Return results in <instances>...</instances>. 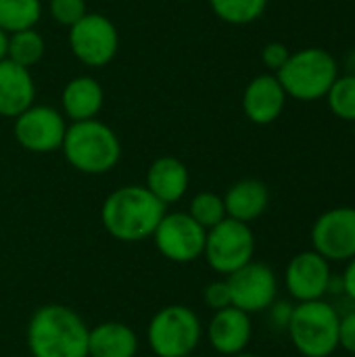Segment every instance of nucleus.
I'll return each mask as SVG.
<instances>
[{"mask_svg": "<svg viewBox=\"0 0 355 357\" xmlns=\"http://www.w3.org/2000/svg\"><path fill=\"white\" fill-rule=\"evenodd\" d=\"M90 326L63 303L40 305L25 328V343L31 357H88Z\"/></svg>", "mask_w": 355, "mask_h": 357, "instance_id": "obj_1", "label": "nucleus"}, {"mask_svg": "<svg viewBox=\"0 0 355 357\" xmlns=\"http://www.w3.org/2000/svg\"><path fill=\"white\" fill-rule=\"evenodd\" d=\"M165 211L167 207L144 184H126L107 195L100 222L115 241L142 243L153 236Z\"/></svg>", "mask_w": 355, "mask_h": 357, "instance_id": "obj_2", "label": "nucleus"}, {"mask_svg": "<svg viewBox=\"0 0 355 357\" xmlns=\"http://www.w3.org/2000/svg\"><path fill=\"white\" fill-rule=\"evenodd\" d=\"M61 153L69 167L86 176H103L121 161V140L117 132L100 119L73 121L67 126Z\"/></svg>", "mask_w": 355, "mask_h": 357, "instance_id": "obj_3", "label": "nucleus"}, {"mask_svg": "<svg viewBox=\"0 0 355 357\" xmlns=\"http://www.w3.org/2000/svg\"><path fill=\"white\" fill-rule=\"evenodd\" d=\"M276 77L287 96L301 102H312L328 94L333 82L339 77V63L328 50L308 46L291 52L287 63L276 71Z\"/></svg>", "mask_w": 355, "mask_h": 357, "instance_id": "obj_4", "label": "nucleus"}, {"mask_svg": "<svg viewBox=\"0 0 355 357\" xmlns=\"http://www.w3.org/2000/svg\"><path fill=\"white\" fill-rule=\"evenodd\" d=\"M339 322L341 316L324 299L303 301L293 307L287 333L303 357H328L339 349Z\"/></svg>", "mask_w": 355, "mask_h": 357, "instance_id": "obj_5", "label": "nucleus"}, {"mask_svg": "<svg viewBox=\"0 0 355 357\" xmlns=\"http://www.w3.org/2000/svg\"><path fill=\"white\" fill-rule=\"evenodd\" d=\"M205 328L199 314L188 305H165L155 312L146 326V343L153 356L184 357L195 354Z\"/></svg>", "mask_w": 355, "mask_h": 357, "instance_id": "obj_6", "label": "nucleus"}, {"mask_svg": "<svg viewBox=\"0 0 355 357\" xmlns=\"http://www.w3.org/2000/svg\"><path fill=\"white\" fill-rule=\"evenodd\" d=\"M253 255L255 234L249 224L226 218L218 226L207 230L203 257L216 274L226 278L253 261Z\"/></svg>", "mask_w": 355, "mask_h": 357, "instance_id": "obj_7", "label": "nucleus"}, {"mask_svg": "<svg viewBox=\"0 0 355 357\" xmlns=\"http://www.w3.org/2000/svg\"><path fill=\"white\" fill-rule=\"evenodd\" d=\"M71 54L90 69L107 67L119 50V31L115 23L100 13H86L75 25L69 27Z\"/></svg>", "mask_w": 355, "mask_h": 357, "instance_id": "obj_8", "label": "nucleus"}, {"mask_svg": "<svg viewBox=\"0 0 355 357\" xmlns=\"http://www.w3.org/2000/svg\"><path fill=\"white\" fill-rule=\"evenodd\" d=\"M13 134L17 144L36 155L61 151L69 121L50 105H31L13 119Z\"/></svg>", "mask_w": 355, "mask_h": 357, "instance_id": "obj_9", "label": "nucleus"}, {"mask_svg": "<svg viewBox=\"0 0 355 357\" xmlns=\"http://www.w3.org/2000/svg\"><path fill=\"white\" fill-rule=\"evenodd\" d=\"M207 230L186 211H165L153 232V243L161 257L172 264H192L203 257Z\"/></svg>", "mask_w": 355, "mask_h": 357, "instance_id": "obj_10", "label": "nucleus"}, {"mask_svg": "<svg viewBox=\"0 0 355 357\" xmlns=\"http://www.w3.org/2000/svg\"><path fill=\"white\" fill-rule=\"evenodd\" d=\"M232 305L249 316L266 312L278 297V278L274 270L262 261H249L241 270L226 276Z\"/></svg>", "mask_w": 355, "mask_h": 357, "instance_id": "obj_11", "label": "nucleus"}, {"mask_svg": "<svg viewBox=\"0 0 355 357\" xmlns=\"http://www.w3.org/2000/svg\"><path fill=\"white\" fill-rule=\"evenodd\" d=\"M312 245L328 261L355 257V207H333L312 226Z\"/></svg>", "mask_w": 355, "mask_h": 357, "instance_id": "obj_12", "label": "nucleus"}, {"mask_svg": "<svg viewBox=\"0 0 355 357\" xmlns=\"http://www.w3.org/2000/svg\"><path fill=\"white\" fill-rule=\"evenodd\" d=\"M285 287L287 293L297 301H318L324 299L333 289V272L331 261L320 253L301 251L297 253L285 270Z\"/></svg>", "mask_w": 355, "mask_h": 357, "instance_id": "obj_13", "label": "nucleus"}, {"mask_svg": "<svg viewBox=\"0 0 355 357\" xmlns=\"http://www.w3.org/2000/svg\"><path fill=\"white\" fill-rule=\"evenodd\" d=\"M205 337L211 349L220 356L230 357L243 354L247 351L253 337L251 316L234 305L213 312L211 320L205 326Z\"/></svg>", "mask_w": 355, "mask_h": 357, "instance_id": "obj_14", "label": "nucleus"}, {"mask_svg": "<svg viewBox=\"0 0 355 357\" xmlns=\"http://www.w3.org/2000/svg\"><path fill=\"white\" fill-rule=\"evenodd\" d=\"M287 98L276 73H262L255 75L243 92V113L255 126H270L282 115Z\"/></svg>", "mask_w": 355, "mask_h": 357, "instance_id": "obj_15", "label": "nucleus"}, {"mask_svg": "<svg viewBox=\"0 0 355 357\" xmlns=\"http://www.w3.org/2000/svg\"><path fill=\"white\" fill-rule=\"evenodd\" d=\"M144 186L167 207L180 203L190 186V174L184 161L178 157H157L144 176Z\"/></svg>", "mask_w": 355, "mask_h": 357, "instance_id": "obj_16", "label": "nucleus"}, {"mask_svg": "<svg viewBox=\"0 0 355 357\" xmlns=\"http://www.w3.org/2000/svg\"><path fill=\"white\" fill-rule=\"evenodd\" d=\"M105 105V90L92 75H75L61 90V113L69 123L96 119Z\"/></svg>", "mask_w": 355, "mask_h": 357, "instance_id": "obj_17", "label": "nucleus"}, {"mask_svg": "<svg viewBox=\"0 0 355 357\" xmlns=\"http://www.w3.org/2000/svg\"><path fill=\"white\" fill-rule=\"evenodd\" d=\"M36 100V82L31 69L8 59L0 61V117L15 119Z\"/></svg>", "mask_w": 355, "mask_h": 357, "instance_id": "obj_18", "label": "nucleus"}, {"mask_svg": "<svg viewBox=\"0 0 355 357\" xmlns=\"http://www.w3.org/2000/svg\"><path fill=\"white\" fill-rule=\"evenodd\" d=\"M138 349V335L126 322L107 320L90 328L88 357H136Z\"/></svg>", "mask_w": 355, "mask_h": 357, "instance_id": "obj_19", "label": "nucleus"}, {"mask_svg": "<svg viewBox=\"0 0 355 357\" xmlns=\"http://www.w3.org/2000/svg\"><path fill=\"white\" fill-rule=\"evenodd\" d=\"M224 205L228 218L251 224L266 213L270 205V190L257 178H243L226 190Z\"/></svg>", "mask_w": 355, "mask_h": 357, "instance_id": "obj_20", "label": "nucleus"}, {"mask_svg": "<svg viewBox=\"0 0 355 357\" xmlns=\"http://www.w3.org/2000/svg\"><path fill=\"white\" fill-rule=\"evenodd\" d=\"M44 52H46V40L36 27L8 33V44H6L8 61L31 69L42 61Z\"/></svg>", "mask_w": 355, "mask_h": 357, "instance_id": "obj_21", "label": "nucleus"}, {"mask_svg": "<svg viewBox=\"0 0 355 357\" xmlns=\"http://www.w3.org/2000/svg\"><path fill=\"white\" fill-rule=\"evenodd\" d=\"M44 13L42 0H0V27L6 33L31 29Z\"/></svg>", "mask_w": 355, "mask_h": 357, "instance_id": "obj_22", "label": "nucleus"}, {"mask_svg": "<svg viewBox=\"0 0 355 357\" xmlns=\"http://www.w3.org/2000/svg\"><path fill=\"white\" fill-rule=\"evenodd\" d=\"M209 6L228 25H249L266 13L268 0H209Z\"/></svg>", "mask_w": 355, "mask_h": 357, "instance_id": "obj_23", "label": "nucleus"}, {"mask_svg": "<svg viewBox=\"0 0 355 357\" xmlns=\"http://www.w3.org/2000/svg\"><path fill=\"white\" fill-rule=\"evenodd\" d=\"M199 226H203L205 230L218 226L222 220H226V205H224V197L211 190H203L197 192L190 203H188V211H186Z\"/></svg>", "mask_w": 355, "mask_h": 357, "instance_id": "obj_24", "label": "nucleus"}, {"mask_svg": "<svg viewBox=\"0 0 355 357\" xmlns=\"http://www.w3.org/2000/svg\"><path fill=\"white\" fill-rule=\"evenodd\" d=\"M328 100V107L331 111L343 119V121H355V75L352 73H345V75H339L328 94L324 96Z\"/></svg>", "mask_w": 355, "mask_h": 357, "instance_id": "obj_25", "label": "nucleus"}, {"mask_svg": "<svg viewBox=\"0 0 355 357\" xmlns=\"http://www.w3.org/2000/svg\"><path fill=\"white\" fill-rule=\"evenodd\" d=\"M48 13L59 25L71 27L88 13V6L86 0H48Z\"/></svg>", "mask_w": 355, "mask_h": 357, "instance_id": "obj_26", "label": "nucleus"}, {"mask_svg": "<svg viewBox=\"0 0 355 357\" xmlns=\"http://www.w3.org/2000/svg\"><path fill=\"white\" fill-rule=\"evenodd\" d=\"M203 303L211 310V312H220L232 305V295H230V287L226 278H218L213 282H209L203 289Z\"/></svg>", "mask_w": 355, "mask_h": 357, "instance_id": "obj_27", "label": "nucleus"}, {"mask_svg": "<svg viewBox=\"0 0 355 357\" xmlns=\"http://www.w3.org/2000/svg\"><path fill=\"white\" fill-rule=\"evenodd\" d=\"M291 56V50L287 48V44L282 42H268L264 48H262V63L270 69V71H278L287 59Z\"/></svg>", "mask_w": 355, "mask_h": 357, "instance_id": "obj_28", "label": "nucleus"}, {"mask_svg": "<svg viewBox=\"0 0 355 357\" xmlns=\"http://www.w3.org/2000/svg\"><path fill=\"white\" fill-rule=\"evenodd\" d=\"M339 347L355 356V312L341 316L339 322Z\"/></svg>", "mask_w": 355, "mask_h": 357, "instance_id": "obj_29", "label": "nucleus"}, {"mask_svg": "<svg viewBox=\"0 0 355 357\" xmlns=\"http://www.w3.org/2000/svg\"><path fill=\"white\" fill-rule=\"evenodd\" d=\"M293 303H289V301H274L266 312H268V316H270V322H272V326L274 328H280V331H287V326H289V322H291V316H293Z\"/></svg>", "mask_w": 355, "mask_h": 357, "instance_id": "obj_30", "label": "nucleus"}, {"mask_svg": "<svg viewBox=\"0 0 355 357\" xmlns=\"http://www.w3.org/2000/svg\"><path fill=\"white\" fill-rule=\"evenodd\" d=\"M341 287H343V293L355 303V257L349 259L345 266V272L341 276Z\"/></svg>", "mask_w": 355, "mask_h": 357, "instance_id": "obj_31", "label": "nucleus"}, {"mask_svg": "<svg viewBox=\"0 0 355 357\" xmlns=\"http://www.w3.org/2000/svg\"><path fill=\"white\" fill-rule=\"evenodd\" d=\"M6 44H8V33L0 27V61L6 59Z\"/></svg>", "mask_w": 355, "mask_h": 357, "instance_id": "obj_32", "label": "nucleus"}, {"mask_svg": "<svg viewBox=\"0 0 355 357\" xmlns=\"http://www.w3.org/2000/svg\"><path fill=\"white\" fill-rule=\"evenodd\" d=\"M347 65H349V73L352 75H355V50L347 56Z\"/></svg>", "mask_w": 355, "mask_h": 357, "instance_id": "obj_33", "label": "nucleus"}, {"mask_svg": "<svg viewBox=\"0 0 355 357\" xmlns=\"http://www.w3.org/2000/svg\"><path fill=\"white\" fill-rule=\"evenodd\" d=\"M230 357H259V356H253V354H247V351H243V354H236V356H230Z\"/></svg>", "mask_w": 355, "mask_h": 357, "instance_id": "obj_34", "label": "nucleus"}, {"mask_svg": "<svg viewBox=\"0 0 355 357\" xmlns=\"http://www.w3.org/2000/svg\"><path fill=\"white\" fill-rule=\"evenodd\" d=\"M184 357H199V356H195V354H190V356H184Z\"/></svg>", "mask_w": 355, "mask_h": 357, "instance_id": "obj_35", "label": "nucleus"}, {"mask_svg": "<svg viewBox=\"0 0 355 357\" xmlns=\"http://www.w3.org/2000/svg\"><path fill=\"white\" fill-rule=\"evenodd\" d=\"M354 138H355V121H354Z\"/></svg>", "mask_w": 355, "mask_h": 357, "instance_id": "obj_36", "label": "nucleus"}]
</instances>
